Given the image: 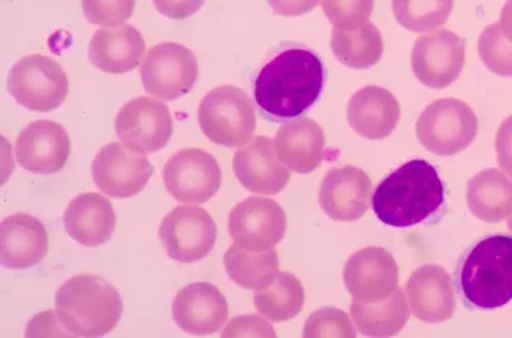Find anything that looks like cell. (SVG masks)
Masks as SVG:
<instances>
[{"instance_id":"cell-41","label":"cell","mask_w":512,"mask_h":338,"mask_svg":"<svg viewBox=\"0 0 512 338\" xmlns=\"http://www.w3.org/2000/svg\"><path fill=\"white\" fill-rule=\"evenodd\" d=\"M507 226H509V229L512 231V214L509 216V219H507Z\"/></svg>"},{"instance_id":"cell-21","label":"cell","mask_w":512,"mask_h":338,"mask_svg":"<svg viewBox=\"0 0 512 338\" xmlns=\"http://www.w3.org/2000/svg\"><path fill=\"white\" fill-rule=\"evenodd\" d=\"M88 57L106 74H127L146 57V41L132 24L101 28L89 41Z\"/></svg>"},{"instance_id":"cell-34","label":"cell","mask_w":512,"mask_h":338,"mask_svg":"<svg viewBox=\"0 0 512 338\" xmlns=\"http://www.w3.org/2000/svg\"><path fill=\"white\" fill-rule=\"evenodd\" d=\"M328 21L337 28H352L369 23L374 0H321Z\"/></svg>"},{"instance_id":"cell-36","label":"cell","mask_w":512,"mask_h":338,"mask_svg":"<svg viewBox=\"0 0 512 338\" xmlns=\"http://www.w3.org/2000/svg\"><path fill=\"white\" fill-rule=\"evenodd\" d=\"M222 337H275V330L260 316H238L227 323V327L222 330Z\"/></svg>"},{"instance_id":"cell-9","label":"cell","mask_w":512,"mask_h":338,"mask_svg":"<svg viewBox=\"0 0 512 338\" xmlns=\"http://www.w3.org/2000/svg\"><path fill=\"white\" fill-rule=\"evenodd\" d=\"M159 239L171 260L195 263L204 260L216 245V222L198 205H181L164 217Z\"/></svg>"},{"instance_id":"cell-29","label":"cell","mask_w":512,"mask_h":338,"mask_svg":"<svg viewBox=\"0 0 512 338\" xmlns=\"http://www.w3.org/2000/svg\"><path fill=\"white\" fill-rule=\"evenodd\" d=\"M224 267L234 284L248 291H262L279 275V255L274 248L250 251L234 243L224 255Z\"/></svg>"},{"instance_id":"cell-16","label":"cell","mask_w":512,"mask_h":338,"mask_svg":"<svg viewBox=\"0 0 512 338\" xmlns=\"http://www.w3.org/2000/svg\"><path fill=\"white\" fill-rule=\"evenodd\" d=\"M14 151L21 168L35 175H53L69 159L70 137L60 123L38 120L21 132Z\"/></svg>"},{"instance_id":"cell-11","label":"cell","mask_w":512,"mask_h":338,"mask_svg":"<svg viewBox=\"0 0 512 338\" xmlns=\"http://www.w3.org/2000/svg\"><path fill=\"white\" fill-rule=\"evenodd\" d=\"M115 130L123 146L152 154L168 144L173 134V118L168 106L158 98H135L118 111Z\"/></svg>"},{"instance_id":"cell-10","label":"cell","mask_w":512,"mask_h":338,"mask_svg":"<svg viewBox=\"0 0 512 338\" xmlns=\"http://www.w3.org/2000/svg\"><path fill=\"white\" fill-rule=\"evenodd\" d=\"M163 178L169 195L181 204H205L221 188V166L209 152L183 149L166 163Z\"/></svg>"},{"instance_id":"cell-4","label":"cell","mask_w":512,"mask_h":338,"mask_svg":"<svg viewBox=\"0 0 512 338\" xmlns=\"http://www.w3.org/2000/svg\"><path fill=\"white\" fill-rule=\"evenodd\" d=\"M460 289L466 303L497 309L512 301V238L490 236L466 253L460 267Z\"/></svg>"},{"instance_id":"cell-13","label":"cell","mask_w":512,"mask_h":338,"mask_svg":"<svg viewBox=\"0 0 512 338\" xmlns=\"http://www.w3.org/2000/svg\"><path fill=\"white\" fill-rule=\"evenodd\" d=\"M91 173L96 187L105 195L128 199L146 188L154 168L144 154L113 142L98 152Z\"/></svg>"},{"instance_id":"cell-32","label":"cell","mask_w":512,"mask_h":338,"mask_svg":"<svg viewBox=\"0 0 512 338\" xmlns=\"http://www.w3.org/2000/svg\"><path fill=\"white\" fill-rule=\"evenodd\" d=\"M478 53L487 69L502 77H512V43L502 35L499 23L490 24L478 38Z\"/></svg>"},{"instance_id":"cell-7","label":"cell","mask_w":512,"mask_h":338,"mask_svg":"<svg viewBox=\"0 0 512 338\" xmlns=\"http://www.w3.org/2000/svg\"><path fill=\"white\" fill-rule=\"evenodd\" d=\"M7 91L26 110H57L69 94V79L55 60L45 55H28L12 65Z\"/></svg>"},{"instance_id":"cell-30","label":"cell","mask_w":512,"mask_h":338,"mask_svg":"<svg viewBox=\"0 0 512 338\" xmlns=\"http://www.w3.org/2000/svg\"><path fill=\"white\" fill-rule=\"evenodd\" d=\"M256 311L270 321H287L296 318L304 306V287L301 280L279 272L272 286L265 287L255 296Z\"/></svg>"},{"instance_id":"cell-5","label":"cell","mask_w":512,"mask_h":338,"mask_svg":"<svg viewBox=\"0 0 512 338\" xmlns=\"http://www.w3.org/2000/svg\"><path fill=\"white\" fill-rule=\"evenodd\" d=\"M198 123L205 137L217 146H243L256 129L253 100L238 86H219L205 94L198 108Z\"/></svg>"},{"instance_id":"cell-26","label":"cell","mask_w":512,"mask_h":338,"mask_svg":"<svg viewBox=\"0 0 512 338\" xmlns=\"http://www.w3.org/2000/svg\"><path fill=\"white\" fill-rule=\"evenodd\" d=\"M466 202L483 222H501L512 214V180L499 169H485L468 181Z\"/></svg>"},{"instance_id":"cell-33","label":"cell","mask_w":512,"mask_h":338,"mask_svg":"<svg viewBox=\"0 0 512 338\" xmlns=\"http://www.w3.org/2000/svg\"><path fill=\"white\" fill-rule=\"evenodd\" d=\"M303 335L308 338H354L357 332L349 315L342 309L321 308L309 316Z\"/></svg>"},{"instance_id":"cell-12","label":"cell","mask_w":512,"mask_h":338,"mask_svg":"<svg viewBox=\"0 0 512 338\" xmlns=\"http://www.w3.org/2000/svg\"><path fill=\"white\" fill-rule=\"evenodd\" d=\"M227 229L234 243L245 250H272L286 234V212L274 200L250 197L231 210Z\"/></svg>"},{"instance_id":"cell-23","label":"cell","mask_w":512,"mask_h":338,"mask_svg":"<svg viewBox=\"0 0 512 338\" xmlns=\"http://www.w3.org/2000/svg\"><path fill=\"white\" fill-rule=\"evenodd\" d=\"M277 158L299 175L320 168L325 156V135L313 118H292L280 127L274 140Z\"/></svg>"},{"instance_id":"cell-22","label":"cell","mask_w":512,"mask_h":338,"mask_svg":"<svg viewBox=\"0 0 512 338\" xmlns=\"http://www.w3.org/2000/svg\"><path fill=\"white\" fill-rule=\"evenodd\" d=\"M47 251V229L36 217L14 214L0 224V260L6 269H31Z\"/></svg>"},{"instance_id":"cell-25","label":"cell","mask_w":512,"mask_h":338,"mask_svg":"<svg viewBox=\"0 0 512 338\" xmlns=\"http://www.w3.org/2000/svg\"><path fill=\"white\" fill-rule=\"evenodd\" d=\"M347 120L364 139H386L400 122V105L388 89L367 86L350 98Z\"/></svg>"},{"instance_id":"cell-24","label":"cell","mask_w":512,"mask_h":338,"mask_svg":"<svg viewBox=\"0 0 512 338\" xmlns=\"http://www.w3.org/2000/svg\"><path fill=\"white\" fill-rule=\"evenodd\" d=\"M65 231L76 243L88 248L105 245L117 226L110 200L99 193H82L70 200L64 214Z\"/></svg>"},{"instance_id":"cell-39","label":"cell","mask_w":512,"mask_h":338,"mask_svg":"<svg viewBox=\"0 0 512 338\" xmlns=\"http://www.w3.org/2000/svg\"><path fill=\"white\" fill-rule=\"evenodd\" d=\"M321 0H268L270 7L284 18H296L313 11Z\"/></svg>"},{"instance_id":"cell-20","label":"cell","mask_w":512,"mask_h":338,"mask_svg":"<svg viewBox=\"0 0 512 338\" xmlns=\"http://www.w3.org/2000/svg\"><path fill=\"white\" fill-rule=\"evenodd\" d=\"M407 296L415 318L424 323H443L456 311L453 280L439 265L415 270L408 280Z\"/></svg>"},{"instance_id":"cell-15","label":"cell","mask_w":512,"mask_h":338,"mask_svg":"<svg viewBox=\"0 0 512 338\" xmlns=\"http://www.w3.org/2000/svg\"><path fill=\"white\" fill-rule=\"evenodd\" d=\"M344 280L352 298L378 303L398 289V265L390 251L369 246L355 251L345 263Z\"/></svg>"},{"instance_id":"cell-37","label":"cell","mask_w":512,"mask_h":338,"mask_svg":"<svg viewBox=\"0 0 512 338\" xmlns=\"http://www.w3.org/2000/svg\"><path fill=\"white\" fill-rule=\"evenodd\" d=\"M152 2L164 18L181 21L198 12V9L204 6L205 0H152Z\"/></svg>"},{"instance_id":"cell-14","label":"cell","mask_w":512,"mask_h":338,"mask_svg":"<svg viewBox=\"0 0 512 338\" xmlns=\"http://www.w3.org/2000/svg\"><path fill=\"white\" fill-rule=\"evenodd\" d=\"M465 65V41L453 31L422 36L412 50L414 76L432 89L449 88Z\"/></svg>"},{"instance_id":"cell-27","label":"cell","mask_w":512,"mask_h":338,"mask_svg":"<svg viewBox=\"0 0 512 338\" xmlns=\"http://www.w3.org/2000/svg\"><path fill=\"white\" fill-rule=\"evenodd\" d=\"M355 328L364 337H395L402 332L410 318L407 299L402 289H396L390 298L378 303H362L355 299L350 306Z\"/></svg>"},{"instance_id":"cell-2","label":"cell","mask_w":512,"mask_h":338,"mask_svg":"<svg viewBox=\"0 0 512 338\" xmlns=\"http://www.w3.org/2000/svg\"><path fill=\"white\" fill-rule=\"evenodd\" d=\"M444 205V183L437 169L414 159L386 176L373 195L374 214L393 228H412L436 216Z\"/></svg>"},{"instance_id":"cell-8","label":"cell","mask_w":512,"mask_h":338,"mask_svg":"<svg viewBox=\"0 0 512 338\" xmlns=\"http://www.w3.org/2000/svg\"><path fill=\"white\" fill-rule=\"evenodd\" d=\"M140 79L147 93L158 100H178L190 93L198 79V62L190 48L178 43H159L146 53Z\"/></svg>"},{"instance_id":"cell-18","label":"cell","mask_w":512,"mask_h":338,"mask_svg":"<svg viewBox=\"0 0 512 338\" xmlns=\"http://www.w3.org/2000/svg\"><path fill=\"white\" fill-rule=\"evenodd\" d=\"M371 178L354 166L330 169L320 188V205L333 221L361 219L369 209Z\"/></svg>"},{"instance_id":"cell-6","label":"cell","mask_w":512,"mask_h":338,"mask_svg":"<svg viewBox=\"0 0 512 338\" xmlns=\"http://www.w3.org/2000/svg\"><path fill=\"white\" fill-rule=\"evenodd\" d=\"M415 132L427 151L436 156H454L477 139V115L465 101L444 98L422 111Z\"/></svg>"},{"instance_id":"cell-28","label":"cell","mask_w":512,"mask_h":338,"mask_svg":"<svg viewBox=\"0 0 512 338\" xmlns=\"http://www.w3.org/2000/svg\"><path fill=\"white\" fill-rule=\"evenodd\" d=\"M335 59L350 69H371L378 64L384 52L381 31L373 23L335 28L330 41Z\"/></svg>"},{"instance_id":"cell-1","label":"cell","mask_w":512,"mask_h":338,"mask_svg":"<svg viewBox=\"0 0 512 338\" xmlns=\"http://www.w3.org/2000/svg\"><path fill=\"white\" fill-rule=\"evenodd\" d=\"M325 67L308 48H287L263 65L255 79L258 108L275 120L303 115L320 98Z\"/></svg>"},{"instance_id":"cell-31","label":"cell","mask_w":512,"mask_h":338,"mask_svg":"<svg viewBox=\"0 0 512 338\" xmlns=\"http://www.w3.org/2000/svg\"><path fill=\"white\" fill-rule=\"evenodd\" d=\"M454 0H393V12L403 28L427 33L448 23Z\"/></svg>"},{"instance_id":"cell-35","label":"cell","mask_w":512,"mask_h":338,"mask_svg":"<svg viewBox=\"0 0 512 338\" xmlns=\"http://www.w3.org/2000/svg\"><path fill=\"white\" fill-rule=\"evenodd\" d=\"M82 11L89 23L111 28L132 18L135 0H82Z\"/></svg>"},{"instance_id":"cell-19","label":"cell","mask_w":512,"mask_h":338,"mask_svg":"<svg viewBox=\"0 0 512 338\" xmlns=\"http://www.w3.org/2000/svg\"><path fill=\"white\" fill-rule=\"evenodd\" d=\"M173 320L181 330L192 335H212L226 323V298L209 282L190 284L176 294Z\"/></svg>"},{"instance_id":"cell-38","label":"cell","mask_w":512,"mask_h":338,"mask_svg":"<svg viewBox=\"0 0 512 338\" xmlns=\"http://www.w3.org/2000/svg\"><path fill=\"white\" fill-rule=\"evenodd\" d=\"M495 149L501 168L512 176V117L507 118L495 135Z\"/></svg>"},{"instance_id":"cell-3","label":"cell","mask_w":512,"mask_h":338,"mask_svg":"<svg viewBox=\"0 0 512 338\" xmlns=\"http://www.w3.org/2000/svg\"><path fill=\"white\" fill-rule=\"evenodd\" d=\"M55 313L72 337H103L122 318V296L99 275H76L59 287Z\"/></svg>"},{"instance_id":"cell-17","label":"cell","mask_w":512,"mask_h":338,"mask_svg":"<svg viewBox=\"0 0 512 338\" xmlns=\"http://www.w3.org/2000/svg\"><path fill=\"white\" fill-rule=\"evenodd\" d=\"M233 168L239 183L260 195H277L291 178V171L280 163L274 142L268 137H253L246 146L239 147Z\"/></svg>"},{"instance_id":"cell-40","label":"cell","mask_w":512,"mask_h":338,"mask_svg":"<svg viewBox=\"0 0 512 338\" xmlns=\"http://www.w3.org/2000/svg\"><path fill=\"white\" fill-rule=\"evenodd\" d=\"M501 26L502 35L506 36L507 40L512 43V0H507L501 12Z\"/></svg>"}]
</instances>
